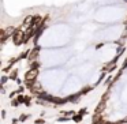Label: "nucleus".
I'll use <instances>...</instances> for the list:
<instances>
[{
    "label": "nucleus",
    "instance_id": "nucleus-1",
    "mask_svg": "<svg viewBox=\"0 0 127 124\" xmlns=\"http://www.w3.org/2000/svg\"><path fill=\"white\" fill-rule=\"evenodd\" d=\"M12 40H14L15 44H21V42L26 41V33H23L22 30H15L12 34Z\"/></svg>",
    "mask_w": 127,
    "mask_h": 124
}]
</instances>
